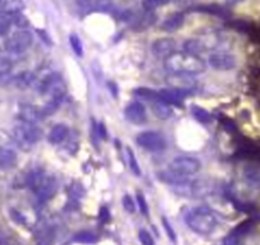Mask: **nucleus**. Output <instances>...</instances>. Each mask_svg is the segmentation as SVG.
<instances>
[{"label": "nucleus", "instance_id": "obj_1", "mask_svg": "<svg viewBox=\"0 0 260 245\" xmlns=\"http://www.w3.org/2000/svg\"><path fill=\"white\" fill-rule=\"evenodd\" d=\"M165 67L171 73H186L195 76L206 71V63L199 57V55H192L189 52L175 51L165 57Z\"/></svg>", "mask_w": 260, "mask_h": 245}, {"label": "nucleus", "instance_id": "obj_2", "mask_svg": "<svg viewBox=\"0 0 260 245\" xmlns=\"http://www.w3.org/2000/svg\"><path fill=\"white\" fill-rule=\"evenodd\" d=\"M186 224L197 234L208 235L216 229L217 219L208 207H198L187 213Z\"/></svg>", "mask_w": 260, "mask_h": 245}, {"label": "nucleus", "instance_id": "obj_3", "mask_svg": "<svg viewBox=\"0 0 260 245\" xmlns=\"http://www.w3.org/2000/svg\"><path fill=\"white\" fill-rule=\"evenodd\" d=\"M42 133L40 128H37L32 122L21 121L19 126L14 128V138L18 146L24 151H29L35 143L41 139Z\"/></svg>", "mask_w": 260, "mask_h": 245}, {"label": "nucleus", "instance_id": "obj_4", "mask_svg": "<svg viewBox=\"0 0 260 245\" xmlns=\"http://www.w3.org/2000/svg\"><path fill=\"white\" fill-rule=\"evenodd\" d=\"M34 44V36L27 29H18L12 34L4 42V47L8 52L14 55H19L27 51Z\"/></svg>", "mask_w": 260, "mask_h": 245}, {"label": "nucleus", "instance_id": "obj_5", "mask_svg": "<svg viewBox=\"0 0 260 245\" xmlns=\"http://www.w3.org/2000/svg\"><path fill=\"white\" fill-rule=\"evenodd\" d=\"M201 161L191 156L175 157L169 165V170L182 177H189L201 170Z\"/></svg>", "mask_w": 260, "mask_h": 245}, {"label": "nucleus", "instance_id": "obj_6", "mask_svg": "<svg viewBox=\"0 0 260 245\" xmlns=\"http://www.w3.org/2000/svg\"><path fill=\"white\" fill-rule=\"evenodd\" d=\"M137 143L139 147L151 152H159L166 148V139L161 133L154 131L142 132L137 136Z\"/></svg>", "mask_w": 260, "mask_h": 245}, {"label": "nucleus", "instance_id": "obj_7", "mask_svg": "<svg viewBox=\"0 0 260 245\" xmlns=\"http://www.w3.org/2000/svg\"><path fill=\"white\" fill-rule=\"evenodd\" d=\"M57 191V181L55 177L47 176L45 175V177L42 179V181L40 182V186L35 189V193L37 196V201L40 203H46L47 201L52 198L55 196Z\"/></svg>", "mask_w": 260, "mask_h": 245}, {"label": "nucleus", "instance_id": "obj_8", "mask_svg": "<svg viewBox=\"0 0 260 245\" xmlns=\"http://www.w3.org/2000/svg\"><path fill=\"white\" fill-rule=\"evenodd\" d=\"M217 45V37H204V39H190L185 41L184 50L192 55H199L208 49H213Z\"/></svg>", "mask_w": 260, "mask_h": 245}, {"label": "nucleus", "instance_id": "obj_9", "mask_svg": "<svg viewBox=\"0 0 260 245\" xmlns=\"http://www.w3.org/2000/svg\"><path fill=\"white\" fill-rule=\"evenodd\" d=\"M125 119L129 122L134 124V126H143L147 121V111L143 104L139 101L130 102L126 107H125Z\"/></svg>", "mask_w": 260, "mask_h": 245}, {"label": "nucleus", "instance_id": "obj_10", "mask_svg": "<svg viewBox=\"0 0 260 245\" xmlns=\"http://www.w3.org/2000/svg\"><path fill=\"white\" fill-rule=\"evenodd\" d=\"M169 87L177 89H186V91H192L197 87V79L191 74L186 73H171L166 78Z\"/></svg>", "mask_w": 260, "mask_h": 245}, {"label": "nucleus", "instance_id": "obj_11", "mask_svg": "<svg viewBox=\"0 0 260 245\" xmlns=\"http://www.w3.org/2000/svg\"><path fill=\"white\" fill-rule=\"evenodd\" d=\"M191 94V91H186V89H177L169 87V88H164L158 91V97L167 104L172 105V106H180L182 104V100L186 96Z\"/></svg>", "mask_w": 260, "mask_h": 245}, {"label": "nucleus", "instance_id": "obj_12", "mask_svg": "<svg viewBox=\"0 0 260 245\" xmlns=\"http://www.w3.org/2000/svg\"><path fill=\"white\" fill-rule=\"evenodd\" d=\"M208 63L216 71H230L234 68V56L229 54H212L208 57Z\"/></svg>", "mask_w": 260, "mask_h": 245}, {"label": "nucleus", "instance_id": "obj_13", "mask_svg": "<svg viewBox=\"0 0 260 245\" xmlns=\"http://www.w3.org/2000/svg\"><path fill=\"white\" fill-rule=\"evenodd\" d=\"M175 50H176V42H175L174 39H170V37L157 40L152 45V51L158 57L169 56L172 52H175Z\"/></svg>", "mask_w": 260, "mask_h": 245}, {"label": "nucleus", "instance_id": "obj_14", "mask_svg": "<svg viewBox=\"0 0 260 245\" xmlns=\"http://www.w3.org/2000/svg\"><path fill=\"white\" fill-rule=\"evenodd\" d=\"M185 16L181 12H177V13L171 14V16L167 17L161 24V29L165 32H175L177 29H180L184 24Z\"/></svg>", "mask_w": 260, "mask_h": 245}, {"label": "nucleus", "instance_id": "obj_15", "mask_svg": "<svg viewBox=\"0 0 260 245\" xmlns=\"http://www.w3.org/2000/svg\"><path fill=\"white\" fill-rule=\"evenodd\" d=\"M18 116L21 121L35 124L40 117H42V115L41 110H39L37 107L32 106V105H22L21 109H19Z\"/></svg>", "mask_w": 260, "mask_h": 245}, {"label": "nucleus", "instance_id": "obj_16", "mask_svg": "<svg viewBox=\"0 0 260 245\" xmlns=\"http://www.w3.org/2000/svg\"><path fill=\"white\" fill-rule=\"evenodd\" d=\"M152 111L158 119L166 120L172 115V105L167 104L164 100L157 99L152 101Z\"/></svg>", "mask_w": 260, "mask_h": 245}, {"label": "nucleus", "instance_id": "obj_17", "mask_svg": "<svg viewBox=\"0 0 260 245\" xmlns=\"http://www.w3.org/2000/svg\"><path fill=\"white\" fill-rule=\"evenodd\" d=\"M17 154L11 148L2 147L0 148V167L3 170H9L17 165Z\"/></svg>", "mask_w": 260, "mask_h": 245}, {"label": "nucleus", "instance_id": "obj_18", "mask_svg": "<svg viewBox=\"0 0 260 245\" xmlns=\"http://www.w3.org/2000/svg\"><path fill=\"white\" fill-rule=\"evenodd\" d=\"M69 134V128L65 124H56L52 127L49 134V142L51 144H60L67 139Z\"/></svg>", "mask_w": 260, "mask_h": 245}, {"label": "nucleus", "instance_id": "obj_19", "mask_svg": "<svg viewBox=\"0 0 260 245\" xmlns=\"http://www.w3.org/2000/svg\"><path fill=\"white\" fill-rule=\"evenodd\" d=\"M2 13L9 14V16H17L24 9L23 0H4L2 2Z\"/></svg>", "mask_w": 260, "mask_h": 245}, {"label": "nucleus", "instance_id": "obj_20", "mask_svg": "<svg viewBox=\"0 0 260 245\" xmlns=\"http://www.w3.org/2000/svg\"><path fill=\"white\" fill-rule=\"evenodd\" d=\"M134 96L138 97V99L147 100V101H154V100L159 99L158 97V91H154V89L148 88V87H138L133 91Z\"/></svg>", "mask_w": 260, "mask_h": 245}, {"label": "nucleus", "instance_id": "obj_21", "mask_svg": "<svg viewBox=\"0 0 260 245\" xmlns=\"http://www.w3.org/2000/svg\"><path fill=\"white\" fill-rule=\"evenodd\" d=\"M88 9L96 12H105L111 7V0H84Z\"/></svg>", "mask_w": 260, "mask_h": 245}, {"label": "nucleus", "instance_id": "obj_22", "mask_svg": "<svg viewBox=\"0 0 260 245\" xmlns=\"http://www.w3.org/2000/svg\"><path fill=\"white\" fill-rule=\"evenodd\" d=\"M74 241L81 242V244H96L99 237L91 231H79L74 235Z\"/></svg>", "mask_w": 260, "mask_h": 245}, {"label": "nucleus", "instance_id": "obj_23", "mask_svg": "<svg viewBox=\"0 0 260 245\" xmlns=\"http://www.w3.org/2000/svg\"><path fill=\"white\" fill-rule=\"evenodd\" d=\"M191 114L199 122H204V124L209 122L212 119L211 114L206 109H203L201 106H197V105H192L191 106Z\"/></svg>", "mask_w": 260, "mask_h": 245}, {"label": "nucleus", "instance_id": "obj_24", "mask_svg": "<svg viewBox=\"0 0 260 245\" xmlns=\"http://www.w3.org/2000/svg\"><path fill=\"white\" fill-rule=\"evenodd\" d=\"M61 101L62 99H50L47 101V104L41 109L42 116H50V115L55 114L57 111V109H59Z\"/></svg>", "mask_w": 260, "mask_h": 245}, {"label": "nucleus", "instance_id": "obj_25", "mask_svg": "<svg viewBox=\"0 0 260 245\" xmlns=\"http://www.w3.org/2000/svg\"><path fill=\"white\" fill-rule=\"evenodd\" d=\"M34 81H35V76L31 73V72H23V73H21L19 76H17L16 78H14L16 84L18 87H21V88H26V87L31 86Z\"/></svg>", "mask_w": 260, "mask_h": 245}, {"label": "nucleus", "instance_id": "obj_26", "mask_svg": "<svg viewBox=\"0 0 260 245\" xmlns=\"http://www.w3.org/2000/svg\"><path fill=\"white\" fill-rule=\"evenodd\" d=\"M14 23V16H9L6 13H0V36L6 35Z\"/></svg>", "mask_w": 260, "mask_h": 245}, {"label": "nucleus", "instance_id": "obj_27", "mask_svg": "<svg viewBox=\"0 0 260 245\" xmlns=\"http://www.w3.org/2000/svg\"><path fill=\"white\" fill-rule=\"evenodd\" d=\"M127 165H129L130 171L133 172L136 176H141L142 171L141 167H139L138 161H137V157L134 155V152L132 151V148H127Z\"/></svg>", "mask_w": 260, "mask_h": 245}, {"label": "nucleus", "instance_id": "obj_28", "mask_svg": "<svg viewBox=\"0 0 260 245\" xmlns=\"http://www.w3.org/2000/svg\"><path fill=\"white\" fill-rule=\"evenodd\" d=\"M154 21H156V16H154L152 12H147V14H144V16L141 17V19H139L138 22H137L136 27L137 29H146L148 28L149 26H152V24L154 23Z\"/></svg>", "mask_w": 260, "mask_h": 245}, {"label": "nucleus", "instance_id": "obj_29", "mask_svg": "<svg viewBox=\"0 0 260 245\" xmlns=\"http://www.w3.org/2000/svg\"><path fill=\"white\" fill-rule=\"evenodd\" d=\"M171 0H143L142 2V7H143L144 11L152 12L154 9L159 8V7H164L166 4H169Z\"/></svg>", "mask_w": 260, "mask_h": 245}, {"label": "nucleus", "instance_id": "obj_30", "mask_svg": "<svg viewBox=\"0 0 260 245\" xmlns=\"http://www.w3.org/2000/svg\"><path fill=\"white\" fill-rule=\"evenodd\" d=\"M69 44H71L72 49H73L74 54H76L77 56H83V45H82L81 39H79L76 34L69 36Z\"/></svg>", "mask_w": 260, "mask_h": 245}, {"label": "nucleus", "instance_id": "obj_31", "mask_svg": "<svg viewBox=\"0 0 260 245\" xmlns=\"http://www.w3.org/2000/svg\"><path fill=\"white\" fill-rule=\"evenodd\" d=\"M194 11L199 12H207V13L214 14V16H222L223 14V9H221L217 6H203V7H197L194 8Z\"/></svg>", "mask_w": 260, "mask_h": 245}, {"label": "nucleus", "instance_id": "obj_32", "mask_svg": "<svg viewBox=\"0 0 260 245\" xmlns=\"http://www.w3.org/2000/svg\"><path fill=\"white\" fill-rule=\"evenodd\" d=\"M12 62L9 57L0 56V76H6L11 72Z\"/></svg>", "mask_w": 260, "mask_h": 245}, {"label": "nucleus", "instance_id": "obj_33", "mask_svg": "<svg viewBox=\"0 0 260 245\" xmlns=\"http://www.w3.org/2000/svg\"><path fill=\"white\" fill-rule=\"evenodd\" d=\"M122 206H124L125 211L129 212V213H134V212H136V203H134L133 198L130 196H127V194H125V196L122 197Z\"/></svg>", "mask_w": 260, "mask_h": 245}, {"label": "nucleus", "instance_id": "obj_34", "mask_svg": "<svg viewBox=\"0 0 260 245\" xmlns=\"http://www.w3.org/2000/svg\"><path fill=\"white\" fill-rule=\"evenodd\" d=\"M138 237L142 245H154L153 237H152V235L147 230H141L138 234Z\"/></svg>", "mask_w": 260, "mask_h": 245}, {"label": "nucleus", "instance_id": "obj_35", "mask_svg": "<svg viewBox=\"0 0 260 245\" xmlns=\"http://www.w3.org/2000/svg\"><path fill=\"white\" fill-rule=\"evenodd\" d=\"M137 201H138V206L141 208V212L144 215V216H148V204H147L146 198H144L143 193L138 192L137 193Z\"/></svg>", "mask_w": 260, "mask_h": 245}, {"label": "nucleus", "instance_id": "obj_36", "mask_svg": "<svg viewBox=\"0 0 260 245\" xmlns=\"http://www.w3.org/2000/svg\"><path fill=\"white\" fill-rule=\"evenodd\" d=\"M162 224H164V229L166 230V232H167V235H169V237H170V240H171V241H176V234H175V231H174V229H172L171 227V225L169 224V221H167L166 219H162Z\"/></svg>", "mask_w": 260, "mask_h": 245}, {"label": "nucleus", "instance_id": "obj_37", "mask_svg": "<svg viewBox=\"0 0 260 245\" xmlns=\"http://www.w3.org/2000/svg\"><path fill=\"white\" fill-rule=\"evenodd\" d=\"M99 217L100 220H101L102 224H106V222L110 221V211L107 207H102L101 209H100V213H99Z\"/></svg>", "mask_w": 260, "mask_h": 245}, {"label": "nucleus", "instance_id": "obj_38", "mask_svg": "<svg viewBox=\"0 0 260 245\" xmlns=\"http://www.w3.org/2000/svg\"><path fill=\"white\" fill-rule=\"evenodd\" d=\"M51 244H52V236L51 234H49V232L45 234L44 236L40 239V241L37 242V245H51Z\"/></svg>", "mask_w": 260, "mask_h": 245}, {"label": "nucleus", "instance_id": "obj_39", "mask_svg": "<svg viewBox=\"0 0 260 245\" xmlns=\"http://www.w3.org/2000/svg\"><path fill=\"white\" fill-rule=\"evenodd\" d=\"M222 245H237V236L236 234H231L223 240Z\"/></svg>", "mask_w": 260, "mask_h": 245}, {"label": "nucleus", "instance_id": "obj_40", "mask_svg": "<svg viewBox=\"0 0 260 245\" xmlns=\"http://www.w3.org/2000/svg\"><path fill=\"white\" fill-rule=\"evenodd\" d=\"M99 134L100 137H102V138H106V128H105V126L102 124V122H100L99 124Z\"/></svg>", "mask_w": 260, "mask_h": 245}, {"label": "nucleus", "instance_id": "obj_41", "mask_svg": "<svg viewBox=\"0 0 260 245\" xmlns=\"http://www.w3.org/2000/svg\"><path fill=\"white\" fill-rule=\"evenodd\" d=\"M240 0H227V3L229 4H235V3H239Z\"/></svg>", "mask_w": 260, "mask_h": 245}, {"label": "nucleus", "instance_id": "obj_42", "mask_svg": "<svg viewBox=\"0 0 260 245\" xmlns=\"http://www.w3.org/2000/svg\"><path fill=\"white\" fill-rule=\"evenodd\" d=\"M2 2H3V0H0V6H2Z\"/></svg>", "mask_w": 260, "mask_h": 245}]
</instances>
